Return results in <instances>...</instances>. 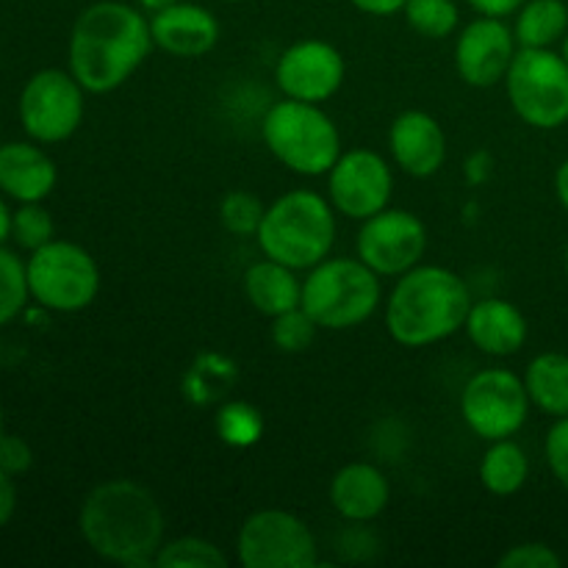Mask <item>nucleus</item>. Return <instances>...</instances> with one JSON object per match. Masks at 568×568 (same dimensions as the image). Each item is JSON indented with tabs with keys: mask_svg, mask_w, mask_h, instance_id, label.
Wrapping results in <instances>:
<instances>
[{
	"mask_svg": "<svg viewBox=\"0 0 568 568\" xmlns=\"http://www.w3.org/2000/svg\"><path fill=\"white\" fill-rule=\"evenodd\" d=\"M11 214H14V211H9L6 200L0 197V247H3L6 239L11 236Z\"/></svg>",
	"mask_w": 568,
	"mask_h": 568,
	"instance_id": "40",
	"label": "nucleus"
},
{
	"mask_svg": "<svg viewBox=\"0 0 568 568\" xmlns=\"http://www.w3.org/2000/svg\"><path fill=\"white\" fill-rule=\"evenodd\" d=\"M28 297L31 292H28L26 261L17 258L11 250L0 247V327L26 311Z\"/></svg>",
	"mask_w": 568,
	"mask_h": 568,
	"instance_id": "28",
	"label": "nucleus"
},
{
	"mask_svg": "<svg viewBox=\"0 0 568 568\" xmlns=\"http://www.w3.org/2000/svg\"><path fill=\"white\" fill-rule=\"evenodd\" d=\"M560 55H564L566 59V64H568V33L564 37V50H560Z\"/></svg>",
	"mask_w": 568,
	"mask_h": 568,
	"instance_id": "42",
	"label": "nucleus"
},
{
	"mask_svg": "<svg viewBox=\"0 0 568 568\" xmlns=\"http://www.w3.org/2000/svg\"><path fill=\"white\" fill-rule=\"evenodd\" d=\"M525 377L508 369H483L469 377L460 394V416L483 442L514 438L530 416Z\"/></svg>",
	"mask_w": 568,
	"mask_h": 568,
	"instance_id": "11",
	"label": "nucleus"
},
{
	"mask_svg": "<svg viewBox=\"0 0 568 568\" xmlns=\"http://www.w3.org/2000/svg\"><path fill=\"white\" fill-rule=\"evenodd\" d=\"M464 327L469 342L480 353L494 355V358H508V355L519 353L527 344V333H530L525 314L503 297L471 303Z\"/></svg>",
	"mask_w": 568,
	"mask_h": 568,
	"instance_id": "19",
	"label": "nucleus"
},
{
	"mask_svg": "<svg viewBox=\"0 0 568 568\" xmlns=\"http://www.w3.org/2000/svg\"><path fill=\"white\" fill-rule=\"evenodd\" d=\"M403 14L410 31L425 39H447L460 26V9L455 0H408Z\"/></svg>",
	"mask_w": 568,
	"mask_h": 568,
	"instance_id": "26",
	"label": "nucleus"
},
{
	"mask_svg": "<svg viewBox=\"0 0 568 568\" xmlns=\"http://www.w3.org/2000/svg\"><path fill=\"white\" fill-rule=\"evenodd\" d=\"M264 214L266 205L253 192H242V189L227 192L220 203V220L225 225V231L233 233V236H255Z\"/></svg>",
	"mask_w": 568,
	"mask_h": 568,
	"instance_id": "30",
	"label": "nucleus"
},
{
	"mask_svg": "<svg viewBox=\"0 0 568 568\" xmlns=\"http://www.w3.org/2000/svg\"><path fill=\"white\" fill-rule=\"evenodd\" d=\"M261 136L270 153L297 175H327L342 155V133L320 103L283 98L266 111Z\"/></svg>",
	"mask_w": 568,
	"mask_h": 568,
	"instance_id": "5",
	"label": "nucleus"
},
{
	"mask_svg": "<svg viewBox=\"0 0 568 568\" xmlns=\"http://www.w3.org/2000/svg\"><path fill=\"white\" fill-rule=\"evenodd\" d=\"M236 555L244 568H314L320 547L300 516L281 508L255 510L239 527Z\"/></svg>",
	"mask_w": 568,
	"mask_h": 568,
	"instance_id": "9",
	"label": "nucleus"
},
{
	"mask_svg": "<svg viewBox=\"0 0 568 568\" xmlns=\"http://www.w3.org/2000/svg\"><path fill=\"white\" fill-rule=\"evenodd\" d=\"M349 3H353L358 11H364V14L394 17L397 11L405 9L408 0H349Z\"/></svg>",
	"mask_w": 568,
	"mask_h": 568,
	"instance_id": "37",
	"label": "nucleus"
},
{
	"mask_svg": "<svg viewBox=\"0 0 568 568\" xmlns=\"http://www.w3.org/2000/svg\"><path fill=\"white\" fill-rule=\"evenodd\" d=\"M327 192L336 214L364 222L392 203L394 170L375 150H347L327 172Z\"/></svg>",
	"mask_w": 568,
	"mask_h": 568,
	"instance_id": "12",
	"label": "nucleus"
},
{
	"mask_svg": "<svg viewBox=\"0 0 568 568\" xmlns=\"http://www.w3.org/2000/svg\"><path fill=\"white\" fill-rule=\"evenodd\" d=\"M150 17L122 0H98L70 33V72L89 94H109L131 81L153 50Z\"/></svg>",
	"mask_w": 568,
	"mask_h": 568,
	"instance_id": "1",
	"label": "nucleus"
},
{
	"mask_svg": "<svg viewBox=\"0 0 568 568\" xmlns=\"http://www.w3.org/2000/svg\"><path fill=\"white\" fill-rule=\"evenodd\" d=\"M525 388L538 410H544L552 419L568 416V355H536L525 372Z\"/></svg>",
	"mask_w": 568,
	"mask_h": 568,
	"instance_id": "22",
	"label": "nucleus"
},
{
	"mask_svg": "<svg viewBox=\"0 0 568 568\" xmlns=\"http://www.w3.org/2000/svg\"><path fill=\"white\" fill-rule=\"evenodd\" d=\"M53 236L55 222L42 203H20V209L11 214V239L28 253L53 242Z\"/></svg>",
	"mask_w": 568,
	"mask_h": 568,
	"instance_id": "29",
	"label": "nucleus"
},
{
	"mask_svg": "<svg viewBox=\"0 0 568 568\" xmlns=\"http://www.w3.org/2000/svg\"><path fill=\"white\" fill-rule=\"evenodd\" d=\"M0 438H3V408H0Z\"/></svg>",
	"mask_w": 568,
	"mask_h": 568,
	"instance_id": "43",
	"label": "nucleus"
},
{
	"mask_svg": "<svg viewBox=\"0 0 568 568\" xmlns=\"http://www.w3.org/2000/svg\"><path fill=\"white\" fill-rule=\"evenodd\" d=\"M153 566L159 568H227V558L216 544L197 536H183L161 544Z\"/></svg>",
	"mask_w": 568,
	"mask_h": 568,
	"instance_id": "27",
	"label": "nucleus"
},
{
	"mask_svg": "<svg viewBox=\"0 0 568 568\" xmlns=\"http://www.w3.org/2000/svg\"><path fill=\"white\" fill-rule=\"evenodd\" d=\"M83 92L87 89L75 81L70 70L64 72L50 67V70L33 72L17 103L22 131L39 144L67 142L83 122V111H87Z\"/></svg>",
	"mask_w": 568,
	"mask_h": 568,
	"instance_id": "10",
	"label": "nucleus"
},
{
	"mask_svg": "<svg viewBox=\"0 0 568 568\" xmlns=\"http://www.w3.org/2000/svg\"><path fill=\"white\" fill-rule=\"evenodd\" d=\"M544 453H547V464L552 469L555 480L568 491V416L555 419V425L549 427Z\"/></svg>",
	"mask_w": 568,
	"mask_h": 568,
	"instance_id": "33",
	"label": "nucleus"
},
{
	"mask_svg": "<svg viewBox=\"0 0 568 568\" xmlns=\"http://www.w3.org/2000/svg\"><path fill=\"white\" fill-rule=\"evenodd\" d=\"M26 275L33 303L55 314H78L89 308L100 292V270L92 253L61 239L33 250L26 261Z\"/></svg>",
	"mask_w": 568,
	"mask_h": 568,
	"instance_id": "7",
	"label": "nucleus"
},
{
	"mask_svg": "<svg viewBox=\"0 0 568 568\" xmlns=\"http://www.w3.org/2000/svg\"><path fill=\"white\" fill-rule=\"evenodd\" d=\"M566 272H568V250H566Z\"/></svg>",
	"mask_w": 568,
	"mask_h": 568,
	"instance_id": "45",
	"label": "nucleus"
},
{
	"mask_svg": "<svg viewBox=\"0 0 568 568\" xmlns=\"http://www.w3.org/2000/svg\"><path fill=\"white\" fill-rule=\"evenodd\" d=\"M297 270L275 258H264L244 272V294L258 314L275 316L300 308L303 303V283L294 275Z\"/></svg>",
	"mask_w": 568,
	"mask_h": 568,
	"instance_id": "21",
	"label": "nucleus"
},
{
	"mask_svg": "<svg viewBox=\"0 0 568 568\" xmlns=\"http://www.w3.org/2000/svg\"><path fill=\"white\" fill-rule=\"evenodd\" d=\"M316 331H320V325L311 320L303 305L272 320V342L283 353H303V349H308Z\"/></svg>",
	"mask_w": 568,
	"mask_h": 568,
	"instance_id": "31",
	"label": "nucleus"
},
{
	"mask_svg": "<svg viewBox=\"0 0 568 568\" xmlns=\"http://www.w3.org/2000/svg\"><path fill=\"white\" fill-rule=\"evenodd\" d=\"M255 242L266 258L292 270H314L336 244V209L322 194L294 189L266 205Z\"/></svg>",
	"mask_w": 568,
	"mask_h": 568,
	"instance_id": "4",
	"label": "nucleus"
},
{
	"mask_svg": "<svg viewBox=\"0 0 568 568\" xmlns=\"http://www.w3.org/2000/svg\"><path fill=\"white\" fill-rule=\"evenodd\" d=\"M392 503V483L375 464H347L331 480V505L353 525L375 521Z\"/></svg>",
	"mask_w": 568,
	"mask_h": 568,
	"instance_id": "20",
	"label": "nucleus"
},
{
	"mask_svg": "<svg viewBox=\"0 0 568 568\" xmlns=\"http://www.w3.org/2000/svg\"><path fill=\"white\" fill-rule=\"evenodd\" d=\"M471 297L458 272L419 264L397 277L386 300V331L410 349L430 347L464 331Z\"/></svg>",
	"mask_w": 568,
	"mask_h": 568,
	"instance_id": "3",
	"label": "nucleus"
},
{
	"mask_svg": "<svg viewBox=\"0 0 568 568\" xmlns=\"http://www.w3.org/2000/svg\"><path fill=\"white\" fill-rule=\"evenodd\" d=\"M392 159L405 175L433 178L447 161V133L427 111H403L388 131Z\"/></svg>",
	"mask_w": 568,
	"mask_h": 568,
	"instance_id": "16",
	"label": "nucleus"
},
{
	"mask_svg": "<svg viewBox=\"0 0 568 568\" xmlns=\"http://www.w3.org/2000/svg\"><path fill=\"white\" fill-rule=\"evenodd\" d=\"M78 527L94 555L128 568L153 566L164 544V510L148 486L128 477L105 480L87 494Z\"/></svg>",
	"mask_w": 568,
	"mask_h": 568,
	"instance_id": "2",
	"label": "nucleus"
},
{
	"mask_svg": "<svg viewBox=\"0 0 568 568\" xmlns=\"http://www.w3.org/2000/svg\"><path fill=\"white\" fill-rule=\"evenodd\" d=\"M381 275L361 258H331L308 270L303 308L325 331H349L375 316L381 305Z\"/></svg>",
	"mask_w": 568,
	"mask_h": 568,
	"instance_id": "6",
	"label": "nucleus"
},
{
	"mask_svg": "<svg viewBox=\"0 0 568 568\" xmlns=\"http://www.w3.org/2000/svg\"><path fill=\"white\" fill-rule=\"evenodd\" d=\"M33 464V453L28 447L26 438L20 436H6L0 438V469H6L9 475H26Z\"/></svg>",
	"mask_w": 568,
	"mask_h": 568,
	"instance_id": "34",
	"label": "nucleus"
},
{
	"mask_svg": "<svg viewBox=\"0 0 568 568\" xmlns=\"http://www.w3.org/2000/svg\"><path fill=\"white\" fill-rule=\"evenodd\" d=\"M216 436L227 444V447L247 449L253 444L261 442L264 436V416L255 405L242 403V399H233V403H225L220 410H216Z\"/></svg>",
	"mask_w": 568,
	"mask_h": 568,
	"instance_id": "25",
	"label": "nucleus"
},
{
	"mask_svg": "<svg viewBox=\"0 0 568 568\" xmlns=\"http://www.w3.org/2000/svg\"><path fill=\"white\" fill-rule=\"evenodd\" d=\"M14 510H17L14 475L0 469V527H6L11 519H14Z\"/></svg>",
	"mask_w": 568,
	"mask_h": 568,
	"instance_id": "36",
	"label": "nucleus"
},
{
	"mask_svg": "<svg viewBox=\"0 0 568 568\" xmlns=\"http://www.w3.org/2000/svg\"><path fill=\"white\" fill-rule=\"evenodd\" d=\"M488 175H491V155H488L486 150H480V153H475L469 159V172H466V178H469V183H483Z\"/></svg>",
	"mask_w": 568,
	"mask_h": 568,
	"instance_id": "38",
	"label": "nucleus"
},
{
	"mask_svg": "<svg viewBox=\"0 0 568 568\" xmlns=\"http://www.w3.org/2000/svg\"><path fill=\"white\" fill-rule=\"evenodd\" d=\"M516 116L538 131L568 122V64L552 48H519L505 75Z\"/></svg>",
	"mask_w": 568,
	"mask_h": 568,
	"instance_id": "8",
	"label": "nucleus"
},
{
	"mask_svg": "<svg viewBox=\"0 0 568 568\" xmlns=\"http://www.w3.org/2000/svg\"><path fill=\"white\" fill-rule=\"evenodd\" d=\"M530 477V458L514 438L491 442L480 460V483L494 497H514Z\"/></svg>",
	"mask_w": 568,
	"mask_h": 568,
	"instance_id": "23",
	"label": "nucleus"
},
{
	"mask_svg": "<svg viewBox=\"0 0 568 568\" xmlns=\"http://www.w3.org/2000/svg\"><path fill=\"white\" fill-rule=\"evenodd\" d=\"M59 181L55 161L33 142L0 144V192L17 203H42Z\"/></svg>",
	"mask_w": 568,
	"mask_h": 568,
	"instance_id": "18",
	"label": "nucleus"
},
{
	"mask_svg": "<svg viewBox=\"0 0 568 568\" xmlns=\"http://www.w3.org/2000/svg\"><path fill=\"white\" fill-rule=\"evenodd\" d=\"M347 64L338 48L325 39H300L283 50L275 67V83L286 98L325 103L342 89Z\"/></svg>",
	"mask_w": 568,
	"mask_h": 568,
	"instance_id": "14",
	"label": "nucleus"
},
{
	"mask_svg": "<svg viewBox=\"0 0 568 568\" xmlns=\"http://www.w3.org/2000/svg\"><path fill=\"white\" fill-rule=\"evenodd\" d=\"M514 28L505 26L503 17H477L455 42V70L460 81L475 89H491L505 81L516 59Z\"/></svg>",
	"mask_w": 568,
	"mask_h": 568,
	"instance_id": "15",
	"label": "nucleus"
},
{
	"mask_svg": "<svg viewBox=\"0 0 568 568\" xmlns=\"http://www.w3.org/2000/svg\"><path fill=\"white\" fill-rule=\"evenodd\" d=\"M469 9H475L477 14L483 17H508V14H516V11L521 9V6L527 3V0H464Z\"/></svg>",
	"mask_w": 568,
	"mask_h": 568,
	"instance_id": "35",
	"label": "nucleus"
},
{
	"mask_svg": "<svg viewBox=\"0 0 568 568\" xmlns=\"http://www.w3.org/2000/svg\"><path fill=\"white\" fill-rule=\"evenodd\" d=\"M358 258L381 277H399L422 264L427 227L405 209H383L364 220L358 231Z\"/></svg>",
	"mask_w": 568,
	"mask_h": 568,
	"instance_id": "13",
	"label": "nucleus"
},
{
	"mask_svg": "<svg viewBox=\"0 0 568 568\" xmlns=\"http://www.w3.org/2000/svg\"><path fill=\"white\" fill-rule=\"evenodd\" d=\"M150 31H153L155 48L178 59H200L220 42V20L214 11L197 3H183V0L159 14H150Z\"/></svg>",
	"mask_w": 568,
	"mask_h": 568,
	"instance_id": "17",
	"label": "nucleus"
},
{
	"mask_svg": "<svg viewBox=\"0 0 568 568\" xmlns=\"http://www.w3.org/2000/svg\"><path fill=\"white\" fill-rule=\"evenodd\" d=\"M568 33V6L564 0H527L516 11L514 37L519 48H552Z\"/></svg>",
	"mask_w": 568,
	"mask_h": 568,
	"instance_id": "24",
	"label": "nucleus"
},
{
	"mask_svg": "<svg viewBox=\"0 0 568 568\" xmlns=\"http://www.w3.org/2000/svg\"><path fill=\"white\" fill-rule=\"evenodd\" d=\"M555 192H558L560 205L568 211V159L558 166V172H555Z\"/></svg>",
	"mask_w": 568,
	"mask_h": 568,
	"instance_id": "39",
	"label": "nucleus"
},
{
	"mask_svg": "<svg viewBox=\"0 0 568 568\" xmlns=\"http://www.w3.org/2000/svg\"><path fill=\"white\" fill-rule=\"evenodd\" d=\"M136 3H139V9L144 11V14H159V11L175 6L178 0H136Z\"/></svg>",
	"mask_w": 568,
	"mask_h": 568,
	"instance_id": "41",
	"label": "nucleus"
},
{
	"mask_svg": "<svg viewBox=\"0 0 568 568\" xmlns=\"http://www.w3.org/2000/svg\"><path fill=\"white\" fill-rule=\"evenodd\" d=\"M564 558L549 544H516L499 558V568H560Z\"/></svg>",
	"mask_w": 568,
	"mask_h": 568,
	"instance_id": "32",
	"label": "nucleus"
},
{
	"mask_svg": "<svg viewBox=\"0 0 568 568\" xmlns=\"http://www.w3.org/2000/svg\"><path fill=\"white\" fill-rule=\"evenodd\" d=\"M225 3H242V0H225Z\"/></svg>",
	"mask_w": 568,
	"mask_h": 568,
	"instance_id": "44",
	"label": "nucleus"
}]
</instances>
